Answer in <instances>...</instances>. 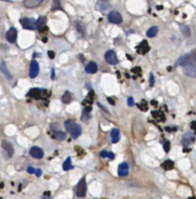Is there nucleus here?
Here are the masks:
<instances>
[{
	"mask_svg": "<svg viewBox=\"0 0 196 199\" xmlns=\"http://www.w3.org/2000/svg\"><path fill=\"white\" fill-rule=\"evenodd\" d=\"M62 102L65 103V104H69V103L72 101V95L69 91H65L64 94L62 95Z\"/></svg>",
	"mask_w": 196,
	"mask_h": 199,
	"instance_id": "nucleus-23",
	"label": "nucleus"
},
{
	"mask_svg": "<svg viewBox=\"0 0 196 199\" xmlns=\"http://www.w3.org/2000/svg\"><path fill=\"white\" fill-rule=\"evenodd\" d=\"M0 199H2V198H1V197H0Z\"/></svg>",
	"mask_w": 196,
	"mask_h": 199,
	"instance_id": "nucleus-50",
	"label": "nucleus"
},
{
	"mask_svg": "<svg viewBox=\"0 0 196 199\" xmlns=\"http://www.w3.org/2000/svg\"><path fill=\"white\" fill-rule=\"evenodd\" d=\"M157 33H158V27L157 26H153V27H151V28L147 31V36L153 38V37L157 36Z\"/></svg>",
	"mask_w": 196,
	"mask_h": 199,
	"instance_id": "nucleus-21",
	"label": "nucleus"
},
{
	"mask_svg": "<svg viewBox=\"0 0 196 199\" xmlns=\"http://www.w3.org/2000/svg\"><path fill=\"white\" fill-rule=\"evenodd\" d=\"M21 23L22 27L27 30H35L36 28V21L34 19L30 18H23L21 19Z\"/></svg>",
	"mask_w": 196,
	"mask_h": 199,
	"instance_id": "nucleus-4",
	"label": "nucleus"
},
{
	"mask_svg": "<svg viewBox=\"0 0 196 199\" xmlns=\"http://www.w3.org/2000/svg\"><path fill=\"white\" fill-rule=\"evenodd\" d=\"M108 102H109L111 105H115V100H113L112 97H108Z\"/></svg>",
	"mask_w": 196,
	"mask_h": 199,
	"instance_id": "nucleus-42",
	"label": "nucleus"
},
{
	"mask_svg": "<svg viewBox=\"0 0 196 199\" xmlns=\"http://www.w3.org/2000/svg\"><path fill=\"white\" fill-rule=\"evenodd\" d=\"M151 115H153V117L154 119H157L158 121H164L165 119V118H164L163 114L160 113V112H157V111H154V112L151 113Z\"/></svg>",
	"mask_w": 196,
	"mask_h": 199,
	"instance_id": "nucleus-27",
	"label": "nucleus"
},
{
	"mask_svg": "<svg viewBox=\"0 0 196 199\" xmlns=\"http://www.w3.org/2000/svg\"><path fill=\"white\" fill-rule=\"evenodd\" d=\"M108 19L111 23H114V25H118V23L122 22V17L121 15L117 11H112L110 12V14L108 15Z\"/></svg>",
	"mask_w": 196,
	"mask_h": 199,
	"instance_id": "nucleus-6",
	"label": "nucleus"
},
{
	"mask_svg": "<svg viewBox=\"0 0 196 199\" xmlns=\"http://www.w3.org/2000/svg\"><path fill=\"white\" fill-rule=\"evenodd\" d=\"M190 127H191V129H193V130H195L196 131V121H192L190 123Z\"/></svg>",
	"mask_w": 196,
	"mask_h": 199,
	"instance_id": "nucleus-41",
	"label": "nucleus"
},
{
	"mask_svg": "<svg viewBox=\"0 0 196 199\" xmlns=\"http://www.w3.org/2000/svg\"><path fill=\"white\" fill-rule=\"evenodd\" d=\"M132 72L133 73H140L141 72V69H140V67H135V68L132 69Z\"/></svg>",
	"mask_w": 196,
	"mask_h": 199,
	"instance_id": "nucleus-38",
	"label": "nucleus"
},
{
	"mask_svg": "<svg viewBox=\"0 0 196 199\" xmlns=\"http://www.w3.org/2000/svg\"><path fill=\"white\" fill-rule=\"evenodd\" d=\"M77 28H78V30L80 31V32H83V31H85V26H83L81 22L77 23Z\"/></svg>",
	"mask_w": 196,
	"mask_h": 199,
	"instance_id": "nucleus-34",
	"label": "nucleus"
},
{
	"mask_svg": "<svg viewBox=\"0 0 196 199\" xmlns=\"http://www.w3.org/2000/svg\"><path fill=\"white\" fill-rule=\"evenodd\" d=\"M128 164L125 162L121 163V164H119L118 166V176L121 177H125L127 176V174H128Z\"/></svg>",
	"mask_w": 196,
	"mask_h": 199,
	"instance_id": "nucleus-16",
	"label": "nucleus"
},
{
	"mask_svg": "<svg viewBox=\"0 0 196 199\" xmlns=\"http://www.w3.org/2000/svg\"><path fill=\"white\" fill-rule=\"evenodd\" d=\"M163 148H164V151H165L166 153L169 152V151H170V142H165V143H164Z\"/></svg>",
	"mask_w": 196,
	"mask_h": 199,
	"instance_id": "nucleus-33",
	"label": "nucleus"
},
{
	"mask_svg": "<svg viewBox=\"0 0 196 199\" xmlns=\"http://www.w3.org/2000/svg\"><path fill=\"white\" fill-rule=\"evenodd\" d=\"M181 28H182V32L183 33V35L186 37H189L190 36V30L189 28V26L186 25H181Z\"/></svg>",
	"mask_w": 196,
	"mask_h": 199,
	"instance_id": "nucleus-29",
	"label": "nucleus"
},
{
	"mask_svg": "<svg viewBox=\"0 0 196 199\" xmlns=\"http://www.w3.org/2000/svg\"><path fill=\"white\" fill-rule=\"evenodd\" d=\"M166 130L167 131H176L177 130V127H173V128H171V127H166Z\"/></svg>",
	"mask_w": 196,
	"mask_h": 199,
	"instance_id": "nucleus-43",
	"label": "nucleus"
},
{
	"mask_svg": "<svg viewBox=\"0 0 196 199\" xmlns=\"http://www.w3.org/2000/svg\"><path fill=\"white\" fill-rule=\"evenodd\" d=\"M59 9H61L60 1H59V0H54L53 6H51V10H53V11H55V10H59Z\"/></svg>",
	"mask_w": 196,
	"mask_h": 199,
	"instance_id": "nucleus-30",
	"label": "nucleus"
},
{
	"mask_svg": "<svg viewBox=\"0 0 196 199\" xmlns=\"http://www.w3.org/2000/svg\"><path fill=\"white\" fill-rule=\"evenodd\" d=\"M48 54H49V57L50 58H54V53L53 51H48Z\"/></svg>",
	"mask_w": 196,
	"mask_h": 199,
	"instance_id": "nucleus-40",
	"label": "nucleus"
},
{
	"mask_svg": "<svg viewBox=\"0 0 196 199\" xmlns=\"http://www.w3.org/2000/svg\"><path fill=\"white\" fill-rule=\"evenodd\" d=\"M2 149L5 151V153L7 154V157H12L14 154V148L12 144H10L9 142L7 141H3L2 142Z\"/></svg>",
	"mask_w": 196,
	"mask_h": 199,
	"instance_id": "nucleus-12",
	"label": "nucleus"
},
{
	"mask_svg": "<svg viewBox=\"0 0 196 199\" xmlns=\"http://www.w3.org/2000/svg\"><path fill=\"white\" fill-rule=\"evenodd\" d=\"M35 174H36V176H37V177H40V176H41V175H42V171H41V169H36Z\"/></svg>",
	"mask_w": 196,
	"mask_h": 199,
	"instance_id": "nucleus-39",
	"label": "nucleus"
},
{
	"mask_svg": "<svg viewBox=\"0 0 196 199\" xmlns=\"http://www.w3.org/2000/svg\"><path fill=\"white\" fill-rule=\"evenodd\" d=\"M3 186H4V184H3V183H0V189H3Z\"/></svg>",
	"mask_w": 196,
	"mask_h": 199,
	"instance_id": "nucleus-46",
	"label": "nucleus"
},
{
	"mask_svg": "<svg viewBox=\"0 0 196 199\" xmlns=\"http://www.w3.org/2000/svg\"><path fill=\"white\" fill-rule=\"evenodd\" d=\"M51 79H54V69H51Z\"/></svg>",
	"mask_w": 196,
	"mask_h": 199,
	"instance_id": "nucleus-45",
	"label": "nucleus"
},
{
	"mask_svg": "<svg viewBox=\"0 0 196 199\" xmlns=\"http://www.w3.org/2000/svg\"><path fill=\"white\" fill-rule=\"evenodd\" d=\"M138 107L141 111H147L148 110V107H147V104H146L145 101H142L141 104H138Z\"/></svg>",
	"mask_w": 196,
	"mask_h": 199,
	"instance_id": "nucleus-31",
	"label": "nucleus"
},
{
	"mask_svg": "<svg viewBox=\"0 0 196 199\" xmlns=\"http://www.w3.org/2000/svg\"><path fill=\"white\" fill-rule=\"evenodd\" d=\"M44 0H25L23 1V5L28 9H32V8H36L40 6L42 4Z\"/></svg>",
	"mask_w": 196,
	"mask_h": 199,
	"instance_id": "nucleus-13",
	"label": "nucleus"
},
{
	"mask_svg": "<svg viewBox=\"0 0 196 199\" xmlns=\"http://www.w3.org/2000/svg\"><path fill=\"white\" fill-rule=\"evenodd\" d=\"M162 168L164 170H172L174 168V162L170 160V159H167V160H165L163 163H162Z\"/></svg>",
	"mask_w": 196,
	"mask_h": 199,
	"instance_id": "nucleus-22",
	"label": "nucleus"
},
{
	"mask_svg": "<svg viewBox=\"0 0 196 199\" xmlns=\"http://www.w3.org/2000/svg\"><path fill=\"white\" fill-rule=\"evenodd\" d=\"M105 57L106 62L109 63V64H111V65H116V64H117V63L118 62L117 54H116L115 51H112V50L106 51L105 57Z\"/></svg>",
	"mask_w": 196,
	"mask_h": 199,
	"instance_id": "nucleus-5",
	"label": "nucleus"
},
{
	"mask_svg": "<svg viewBox=\"0 0 196 199\" xmlns=\"http://www.w3.org/2000/svg\"><path fill=\"white\" fill-rule=\"evenodd\" d=\"M98 106H99V107H100V108H101L102 110H104V111H105V112H107V113H109V112H108V110H107L106 108H104V106H102L101 104H100V103H98Z\"/></svg>",
	"mask_w": 196,
	"mask_h": 199,
	"instance_id": "nucleus-44",
	"label": "nucleus"
},
{
	"mask_svg": "<svg viewBox=\"0 0 196 199\" xmlns=\"http://www.w3.org/2000/svg\"><path fill=\"white\" fill-rule=\"evenodd\" d=\"M194 64H196V49L191 51L189 54L183 55L176 62V65L177 66H183V67L187 65H194Z\"/></svg>",
	"mask_w": 196,
	"mask_h": 199,
	"instance_id": "nucleus-1",
	"label": "nucleus"
},
{
	"mask_svg": "<svg viewBox=\"0 0 196 199\" xmlns=\"http://www.w3.org/2000/svg\"><path fill=\"white\" fill-rule=\"evenodd\" d=\"M0 70H1V72L3 73V75H4V76H5L8 80H12V79H13L11 73L9 72V70H8V68H7L6 63L4 62V61H2L1 63H0Z\"/></svg>",
	"mask_w": 196,
	"mask_h": 199,
	"instance_id": "nucleus-18",
	"label": "nucleus"
},
{
	"mask_svg": "<svg viewBox=\"0 0 196 199\" xmlns=\"http://www.w3.org/2000/svg\"><path fill=\"white\" fill-rule=\"evenodd\" d=\"M194 141H195V136L191 132L186 133L182 138V144H183V147L189 146L191 143H193Z\"/></svg>",
	"mask_w": 196,
	"mask_h": 199,
	"instance_id": "nucleus-7",
	"label": "nucleus"
},
{
	"mask_svg": "<svg viewBox=\"0 0 196 199\" xmlns=\"http://www.w3.org/2000/svg\"><path fill=\"white\" fill-rule=\"evenodd\" d=\"M46 25V18L45 17H40L37 21H36V28L39 31H41Z\"/></svg>",
	"mask_w": 196,
	"mask_h": 199,
	"instance_id": "nucleus-19",
	"label": "nucleus"
},
{
	"mask_svg": "<svg viewBox=\"0 0 196 199\" xmlns=\"http://www.w3.org/2000/svg\"><path fill=\"white\" fill-rule=\"evenodd\" d=\"M26 96L38 100V99L41 98V90L39 89H31L28 92H27Z\"/></svg>",
	"mask_w": 196,
	"mask_h": 199,
	"instance_id": "nucleus-15",
	"label": "nucleus"
},
{
	"mask_svg": "<svg viewBox=\"0 0 196 199\" xmlns=\"http://www.w3.org/2000/svg\"><path fill=\"white\" fill-rule=\"evenodd\" d=\"M29 154L32 157L37 158V159H41L44 157L43 150L41 148H39V147H32L29 151Z\"/></svg>",
	"mask_w": 196,
	"mask_h": 199,
	"instance_id": "nucleus-10",
	"label": "nucleus"
},
{
	"mask_svg": "<svg viewBox=\"0 0 196 199\" xmlns=\"http://www.w3.org/2000/svg\"><path fill=\"white\" fill-rule=\"evenodd\" d=\"M76 195L78 197H85L86 194V178L83 177L80 182L78 183V185L76 186V188L74 189Z\"/></svg>",
	"mask_w": 196,
	"mask_h": 199,
	"instance_id": "nucleus-3",
	"label": "nucleus"
},
{
	"mask_svg": "<svg viewBox=\"0 0 196 199\" xmlns=\"http://www.w3.org/2000/svg\"><path fill=\"white\" fill-rule=\"evenodd\" d=\"M64 126L67 131H69L71 134V137L73 139L78 138L82 134V128L79 124H77L72 119H67L64 122Z\"/></svg>",
	"mask_w": 196,
	"mask_h": 199,
	"instance_id": "nucleus-2",
	"label": "nucleus"
},
{
	"mask_svg": "<svg viewBox=\"0 0 196 199\" xmlns=\"http://www.w3.org/2000/svg\"><path fill=\"white\" fill-rule=\"evenodd\" d=\"M39 74V63L37 60H32L30 63L29 76L30 78H35Z\"/></svg>",
	"mask_w": 196,
	"mask_h": 199,
	"instance_id": "nucleus-11",
	"label": "nucleus"
},
{
	"mask_svg": "<svg viewBox=\"0 0 196 199\" xmlns=\"http://www.w3.org/2000/svg\"><path fill=\"white\" fill-rule=\"evenodd\" d=\"M127 104H128L129 106H133V105H134L133 98H132V97H128V98H127Z\"/></svg>",
	"mask_w": 196,
	"mask_h": 199,
	"instance_id": "nucleus-36",
	"label": "nucleus"
},
{
	"mask_svg": "<svg viewBox=\"0 0 196 199\" xmlns=\"http://www.w3.org/2000/svg\"><path fill=\"white\" fill-rule=\"evenodd\" d=\"M2 1H10V0H2Z\"/></svg>",
	"mask_w": 196,
	"mask_h": 199,
	"instance_id": "nucleus-49",
	"label": "nucleus"
},
{
	"mask_svg": "<svg viewBox=\"0 0 196 199\" xmlns=\"http://www.w3.org/2000/svg\"><path fill=\"white\" fill-rule=\"evenodd\" d=\"M43 199H53L50 192H45L43 194Z\"/></svg>",
	"mask_w": 196,
	"mask_h": 199,
	"instance_id": "nucleus-32",
	"label": "nucleus"
},
{
	"mask_svg": "<svg viewBox=\"0 0 196 199\" xmlns=\"http://www.w3.org/2000/svg\"><path fill=\"white\" fill-rule=\"evenodd\" d=\"M100 156H101V157H108V158H110V159H114L115 158V154L113 153H112V152H106V151H103V152H101Z\"/></svg>",
	"mask_w": 196,
	"mask_h": 199,
	"instance_id": "nucleus-26",
	"label": "nucleus"
},
{
	"mask_svg": "<svg viewBox=\"0 0 196 199\" xmlns=\"http://www.w3.org/2000/svg\"><path fill=\"white\" fill-rule=\"evenodd\" d=\"M54 136L57 138V140L63 141L66 138V134L64 132H62V131H60V130H57V131H54Z\"/></svg>",
	"mask_w": 196,
	"mask_h": 199,
	"instance_id": "nucleus-24",
	"label": "nucleus"
},
{
	"mask_svg": "<svg viewBox=\"0 0 196 199\" xmlns=\"http://www.w3.org/2000/svg\"><path fill=\"white\" fill-rule=\"evenodd\" d=\"M189 199H196V198H195L194 196H192V197H190V198H189Z\"/></svg>",
	"mask_w": 196,
	"mask_h": 199,
	"instance_id": "nucleus-48",
	"label": "nucleus"
},
{
	"mask_svg": "<svg viewBox=\"0 0 196 199\" xmlns=\"http://www.w3.org/2000/svg\"><path fill=\"white\" fill-rule=\"evenodd\" d=\"M35 169L33 168V167H31V166H29L28 168H27V172H28L29 174H33V173H35Z\"/></svg>",
	"mask_w": 196,
	"mask_h": 199,
	"instance_id": "nucleus-37",
	"label": "nucleus"
},
{
	"mask_svg": "<svg viewBox=\"0 0 196 199\" xmlns=\"http://www.w3.org/2000/svg\"><path fill=\"white\" fill-rule=\"evenodd\" d=\"M150 76H151V77H150V86H153L154 85V76L153 73H151Z\"/></svg>",
	"mask_w": 196,
	"mask_h": 199,
	"instance_id": "nucleus-35",
	"label": "nucleus"
},
{
	"mask_svg": "<svg viewBox=\"0 0 196 199\" xmlns=\"http://www.w3.org/2000/svg\"><path fill=\"white\" fill-rule=\"evenodd\" d=\"M97 64L93 61L89 62V64L86 66V72L89 73V74H94L97 72Z\"/></svg>",
	"mask_w": 196,
	"mask_h": 199,
	"instance_id": "nucleus-17",
	"label": "nucleus"
},
{
	"mask_svg": "<svg viewBox=\"0 0 196 199\" xmlns=\"http://www.w3.org/2000/svg\"><path fill=\"white\" fill-rule=\"evenodd\" d=\"M90 119V112H87L86 110H83V114H82V117H81V119L83 121H89Z\"/></svg>",
	"mask_w": 196,
	"mask_h": 199,
	"instance_id": "nucleus-28",
	"label": "nucleus"
},
{
	"mask_svg": "<svg viewBox=\"0 0 196 199\" xmlns=\"http://www.w3.org/2000/svg\"><path fill=\"white\" fill-rule=\"evenodd\" d=\"M136 50H137V51L139 54H147L148 51H150V46L148 45V42L146 41V40H144V41L141 42V44L136 48Z\"/></svg>",
	"mask_w": 196,
	"mask_h": 199,
	"instance_id": "nucleus-14",
	"label": "nucleus"
},
{
	"mask_svg": "<svg viewBox=\"0 0 196 199\" xmlns=\"http://www.w3.org/2000/svg\"><path fill=\"white\" fill-rule=\"evenodd\" d=\"M17 36H18V32L17 29L14 28V27H11V28L7 31L6 33V39L9 43H15L16 40H17Z\"/></svg>",
	"mask_w": 196,
	"mask_h": 199,
	"instance_id": "nucleus-8",
	"label": "nucleus"
},
{
	"mask_svg": "<svg viewBox=\"0 0 196 199\" xmlns=\"http://www.w3.org/2000/svg\"><path fill=\"white\" fill-rule=\"evenodd\" d=\"M157 10H161L163 7H162V6H157Z\"/></svg>",
	"mask_w": 196,
	"mask_h": 199,
	"instance_id": "nucleus-47",
	"label": "nucleus"
},
{
	"mask_svg": "<svg viewBox=\"0 0 196 199\" xmlns=\"http://www.w3.org/2000/svg\"><path fill=\"white\" fill-rule=\"evenodd\" d=\"M111 138L113 143H118L119 141V130L118 128H115L111 131Z\"/></svg>",
	"mask_w": 196,
	"mask_h": 199,
	"instance_id": "nucleus-20",
	"label": "nucleus"
},
{
	"mask_svg": "<svg viewBox=\"0 0 196 199\" xmlns=\"http://www.w3.org/2000/svg\"><path fill=\"white\" fill-rule=\"evenodd\" d=\"M73 168H74L73 165L71 164V157H67L65 162L63 163V170L68 171V170H71V169H73Z\"/></svg>",
	"mask_w": 196,
	"mask_h": 199,
	"instance_id": "nucleus-25",
	"label": "nucleus"
},
{
	"mask_svg": "<svg viewBox=\"0 0 196 199\" xmlns=\"http://www.w3.org/2000/svg\"><path fill=\"white\" fill-rule=\"evenodd\" d=\"M183 73L187 77L196 78V64L185 66L183 67Z\"/></svg>",
	"mask_w": 196,
	"mask_h": 199,
	"instance_id": "nucleus-9",
	"label": "nucleus"
}]
</instances>
